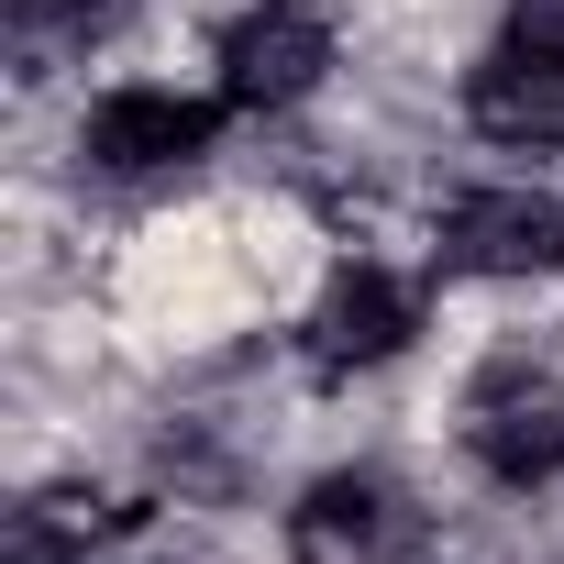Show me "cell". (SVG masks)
I'll use <instances>...</instances> for the list:
<instances>
[{
	"instance_id": "1",
	"label": "cell",
	"mask_w": 564,
	"mask_h": 564,
	"mask_svg": "<svg viewBox=\"0 0 564 564\" xmlns=\"http://www.w3.org/2000/svg\"><path fill=\"white\" fill-rule=\"evenodd\" d=\"M322 67H333V34L300 0H265V12H243L221 34V100L232 111H289V100L322 89Z\"/></svg>"
},
{
	"instance_id": "2",
	"label": "cell",
	"mask_w": 564,
	"mask_h": 564,
	"mask_svg": "<svg viewBox=\"0 0 564 564\" xmlns=\"http://www.w3.org/2000/svg\"><path fill=\"white\" fill-rule=\"evenodd\" d=\"M443 265L454 276H553L564 265V199L542 188H476L443 210Z\"/></svg>"
},
{
	"instance_id": "3",
	"label": "cell",
	"mask_w": 564,
	"mask_h": 564,
	"mask_svg": "<svg viewBox=\"0 0 564 564\" xmlns=\"http://www.w3.org/2000/svg\"><path fill=\"white\" fill-rule=\"evenodd\" d=\"M465 443H476V465H487L498 487L564 476V377H531V366L487 377L476 410H465Z\"/></svg>"
},
{
	"instance_id": "4",
	"label": "cell",
	"mask_w": 564,
	"mask_h": 564,
	"mask_svg": "<svg viewBox=\"0 0 564 564\" xmlns=\"http://www.w3.org/2000/svg\"><path fill=\"white\" fill-rule=\"evenodd\" d=\"M221 111H232V100H188V89H111V100L89 111V166H111V177L188 166V155H210Z\"/></svg>"
},
{
	"instance_id": "5",
	"label": "cell",
	"mask_w": 564,
	"mask_h": 564,
	"mask_svg": "<svg viewBox=\"0 0 564 564\" xmlns=\"http://www.w3.org/2000/svg\"><path fill=\"white\" fill-rule=\"evenodd\" d=\"M410 333H421V300L399 289V276L388 265H344L322 289V311H311V366L322 377H355V366H388Z\"/></svg>"
},
{
	"instance_id": "6",
	"label": "cell",
	"mask_w": 564,
	"mask_h": 564,
	"mask_svg": "<svg viewBox=\"0 0 564 564\" xmlns=\"http://www.w3.org/2000/svg\"><path fill=\"white\" fill-rule=\"evenodd\" d=\"M465 122L487 144H564V67H542L520 45H487V67L465 78Z\"/></svg>"
},
{
	"instance_id": "7",
	"label": "cell",
	"mask_w": 564,
	"mask_h": 564,
	"mask_svg": "<svg viewBox=\"0 0 564 564\" xmlns=\"http://www.w3.org/2000/svg\"><path fill=\"white\" fill-rule=\"evenodd\" d=\"M399 531V498L377 476H322L300 509H289V553L300 564H377Z\"/></svg>"
},
{
	"instance_id": "8",
	"label": "cell",
	"mask_w": 564,
	"mask_h": 564,
	"mask_svg": "<svg viewBox=\"0 0 564 564\" xmlns=\"http://www.w3.org/2000/svg\"><path fill=\"white\" fill-rule=\"evenodd\" d=\"M122 520H133V509H111L100 487H45L12 531H23V542H45V553H78V542H100V531H122Z\"/></svg>"
},
{
	"instance_id": "9",
	"label": "cell",
	"mask_w": 564,
	"mask_h": 564,
	"mask_svg": "<svg viewBox=\"0 0 564 564\" xmlns=\"http://www.w3.org/2000/svg\"><path fill=\"white\" fill-rule=\"evenodd\" d=\"M498 45H520V56H542V67H564V0H520V12L498 23Z\"/></svg>"
}]
</instances>
